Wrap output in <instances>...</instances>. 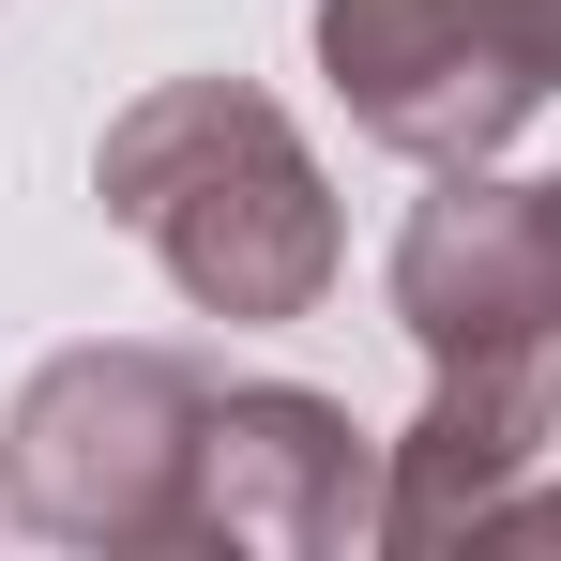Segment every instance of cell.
Returning <instances> with one entry per match:
<instances>
[{
	"mask_svg": "<svg viewBox=\"0 0 561 561\" xmlns=\"http://www.w3.org/2000/svg\"><path fill=\"white\" fill-rule=\"evenodd\" d=\"M92 197H106V228H137L168 259V288L197 319H319L334 259H350L304 122L259 77H168V92H137L106 122V152H92Z\"/></svg>",
	"mask_w": 561,
	"mask_h": 561,
	"instance_id": "obj_1",
	"label": "cell"
},
{
	"mask_svg": "<svg viewBox=\"0 0 561 561\" xmlns=\"http://www.w3.org/2000/svg\"><path fill=\"white\" fill-rule=\"evenodd\" d=\"M547 228H561V183H547Z\"/></svg>",
	"mask_w": 561,
	"mask_h": 561,
	"instance_id": "obj_8",
	"label": "cell"
},
{
	"mask_svg": "<svg viewBox=\"0 0 561 561\" xmlns=\"http://www.w3.org/2000/svg\"><path fill=\"white\" fill-rule=\"evenodd\" d=\"M319 77L410 168H501L561 92V0H319Z\"/></svg>",
	"mask_w": 561,
	"mask_h": 561,
	"instance_id": "obj_3",
	"label": "cell"
},
{
	"mask_svg": "<svg viewBox=\"0 0 561 561\" xmlns=\"http://www.w3.org/2000/svg\"><path fill=\"white\" fill-rule=\"evenodd\" d=\"M183 547L228 561H334L379 547V440L304 394V379H213L197 410V485H183Z\"/></svg>",
	"mask_w": 561,
	"mask_h": 561,
	"instance_id": "obj_4",
	"label": "cell"
},
{
	"mask_svg": "<svg viewBox=\"0 0 561 561\" xmlns=\"http://www.w3.org/2000/svg\"><path fill=\"white\" fill-rule=\"evenodd\" d=\"M394 319H410L425 365H456V350H516V334H561V228H547V183L440 168V197H410V228H394Z\"/></svg>",
	"mask_w": 561,
	"mask_h": 561,
	"instance_id": "obj_6",
	"label": "cell"
},
{
	"mask_svg": "<svg viewBox=\"0 0 561 561\" xmlns=\"http://www.w3.org/2000/svg\"><path fill=\"white\" fill-rule=\"evenodd\" d=\"M547 440H561V334L425 365V425L379 440V547H470L485 501H516Z\"/></svg>",
	"mask_w": 561,
	"mask_h": 561,
	"instance_id": "obj_5",
	"label": "cell"
},
{
	"mask_svg": "<svg viewBox=\"0 0 561 561\" xmlns=\"http://www.w3.org/2000/svg\"><path fill=\"white\" fill-rule=\"evenodd\" d=\"M197 410H213V365L197 350H61L31 365L15 425H0V516L46 531V547H183V485H197Z\"/></svg>",
	"mask_w": 561,
	"mask_h": 561,
	"instance_id": "obj_2",
	"label": "cell"
},
{
	"mask_svg": "<svg viewBox=\"0 0 561 561\" xmlns=\"http://www.w3.org/2000/svg\"><path fill=\"white\" fill-rule=\"evenodd\" d=\"M470 547H561V485H516V501H485V531Z\"/></svg>",
	"mask_w": 561,
	"mask_h": 561,
	"instance_id": "obj_7",
	"label": "cell"
}]
</instances>
